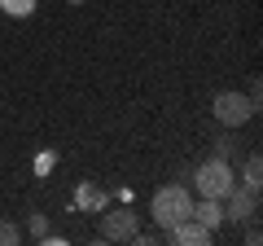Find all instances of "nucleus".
I'll use <instances>...</instances> for the list:
<instances>
[{
    "mask_svg": "<svg viewBox=\"0 0 263 246\" xmlns=\"http://www.w3.org/2000/svg\"><path fill=\"white\" fill-rule=\"evenodd\" d=\"M193 211V194H189V185H162L158 194H154V202H149V216H154V224L167 233L171 224H180V220Z\"/></svg>",
    "mask_w": 263,
    "mask_h": 246,
    "instance_id": "nucleus-1",
    "label": "nucleus"
},
{
    "mask_svg": "<svg viewBox=\"0 0 263 246\" xmlns=\"http://www.w3.org/2000/svg\"><path fill=\"white\" fill-rule=\"evenodd\" d=\"M189 180H193V189L202 194V198H224V194L237 185L228 159H206L202 167H193V176H189Z\"/></svg>",
    "mask_w": 263,
    "mask_h": 246,
    "instance_id": "nucleus-2",
    "label": "nucleus"
},
{
    "mask_svg": "<svg viewBox=\"0 0 263 246\" xmlns=\"http://www.w3.org/2000/svg\"><path fill=\"white\" fill-rule=\"evenodd\" d=\"M211 114H215L219 128H246V123L259 114V106H254L246 93H219L215 101H211Z\"/></svg>",
    "mask_w": 263,
    "mask_h": 246,
    "instance_id": "nucleus-3",
    "label": "nucleus"
},
{
    "mask_svg": "<svg viewBox=\"0 0 263 246\" xmlns=\"http://www.w3.org/2000/svg\"><path fill=\"white\" fill-rule=\"evenodd\" d=\"M136 233H141V216L132 207H110L101 216V237L105 242H132Z\"/></svg>",
    "mask_w": 263,
    "mask_h": 246,
    "instance_id": "nucleus-4",
    "label": "nucleus"
},
{
    "mask_svg": "<svg viewBox=\"0 0 263 246\" xmlns=\"http://www.w3.org/2000/svg\"><path fill=\"white\" fill-rule=\"evenodd\" d=\"M224 220L233 224H246V220H259V189H246V185H233L224 194Z\"/></svg>",
    "mask_w": 263,
    "mask_h": 246,
    "instance_id": "nucleus-5",
    "label": "nucleus"
},
{
    "mask_svg": "<svg viewBox=\"0 0 263 246\" xmlns=\"http://www.w3.org/2000/svg\"><path fill=\"white\" fill-rule=\"evenodd\" d=\"M167 242H176V246H206V242H215V233H211L206 224H197L193 216H184L180 224L167 229Z\"/></svg>",
    "mask_w": 263,
    "mask_h": 246,
    "instance_id": "nucleus-6",
    "label": "nucleus"
},
{
    "mask_svg": "<svg viewBox=\"0 0 263 246\" xmlns=\"http://www.w3.org/2000/svg\"><path fill=\"white\" fill-rule=\"evenodd\" d=\"M189 216H193L197 224H206L211 233H215V229L224 224V202H219V198H202V202H193V211H189Z\"/></svg>",
    "mask_w": 263,
    "mask_h": 246,
    "instance_id": "nucleus-7",
    "label": "nucleus"
},
{
    "mask_svg": "<svg viewBox=\"0 0 263 246\" xmlns=\"http://www.w3.org/2000/svg\"><path fill=\"white\" fill-rule=\"evenodd\" d=\"M211 145H215V159H233L237 154V128H219Z\"/></svg>",
    "mask_w": 263,
    "mask_h": 246,
    "instance_id": "nucleus-8",
    "label": "nucleus"
},
{
    "mask_svg": "<svg viewBox=\"0 0 263 246\" xmlns=\"http://www.w3.org/2000/svg\"><path fill=\"white\" fill-rule=\"evenodd\" d=\"M241 185H246V189H259V185H263V159H259V154H250V159H246Z\"/></svg>",
    "mask_w": 263,
    "mask_h": 246,
    "instance_id": "nucleus-9",
    "label": "nucleus"
},
{
    "mask_svg": "<svg viewBox=\"0 0 263 246\" xmlns=\"http://www.w3.org/2000/svg\"><path fill=\"white\" fill-rule=\"evenodd\" d=\"M35 5L40 0H0V13H9V18H31Z\"/></svg>",
    "mask_w": 263,
    "mask_h": 246,
    "instance_id": "nucleus-10",
    "label": "nucleus"
},
{
    "mask_svg": "<svg viewBox=\"0 0 263 246\" xmlns=\"http://www.w3.org/2000/svg\"><path fill=\"white\" fill-rule=\"evenodd\" d=\"M27 233L35 237V242L48 233V216H44V211H27Z\"/></svg>",
    "mask_w": 263,
    "mask_h": 246,
    "instance_id": "nucleus-11",
    "label": "nucleus"
},
{
    "mask_svg": "<svg viewBox=\"0 0 263 246\" xmlns=\"http://www.w3.org/2000/svg\"><path fill=\"white\" fill-rule=\"evenodd\" d=\"M22 242V229L9 224V220H0V246H18Z\"/></svg>",
    "mask_w": 263,
    "mask_h": 246,
    "instance_id": "nucleus-12",
    "label": "nucleus"
},
{
    "mask_svg": "<svg viewBox=\"0 0 263 246\" xmlns=\"http://www.w3.org/2000/svg\"><path fill=\"white\" fill-rule=\"evenodd\" d=\"M246 242H250V246H259V242H263V229H259V220H246Z\"/></svg>",
    "mask_w": 263,
    "mask_h": 246,
    "instance_id": "nucleus-13",
    "label": "nucleus"
},
{
    "mask_svg": "<svg viewBox=\"0 0 263 246\" xmlns=\"http://www.w3.org/2000/svg\"><path fill=\"white\" fill-rule=\"evenodd\" d=\"M66 5H88V0H66Z\"/></svg>",
    "mask_w": 263,
    "mask_h": 246,
    "instance_id": "nucleus-14",
    "label": "nucleus"
}]
</instances>
